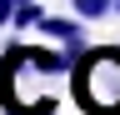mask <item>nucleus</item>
Listing matches in <instances>:
<instances>
[{
  "label": "nucleus",
  "mask_w": 120,
  "mask_h": 115,
  "mask_svg": "<svg viewBox=\"0 0 120 115\" xmlns=\"http://www.w3.org/2000/svg\"><path fill=\"white\" fill-rule=\"evenodd\" d=\"M70 90H75V105L85 115H120V50L115 45H95V50L85 45L75 55Z\"/></svg>",
  "instance_id": "1"
},
{
  "label": "nucleus",
  "mask_w": 120,
  "mask_h": 115,
  "mask_svg": "<svg viewBox=\"0 0 120 115\" xmlns=\"http://www.w3.org/2000/svg\"><path fill=\"white\" fill-rule=\"evenodd\" d=\"M35 30H40L45 40H55V45H65L70 55L85 50V20H80V15H40Z\"/></svg>",
  "instance_id": "2"
},
{
  "label": "nucleus",
  "mask_w": 120,
  "mask_h": 115,
  "mask_svg": "<svg viewBox=\"0 0 120 115\" xmlns=\"http://www.w3.org/2000/svg\"><path fill=\"white\" fill-rule=\"evenodd\" d=\"M115 10V0H75V15L80 20H100V15H110Z\"/></svg>",
  "instance_id": "3"
},
{
  "label": "nucleus",
  "mask_w": 120,
  "mask_h": 115,
  "mask_svg": "<svg viewBox=\"0 0 120 115\" xmlns=\"http://www.w3.org/2000/svg\"><path fill=\"white\" fill-rule=\"evenodd\" d=\"M40 15H45V10L35 5V0H25V5H15V25H40Z\"/></svg>",
  "instance_id": "4"
},
{
  "label": "nucleus",
  "mask_w": 120,
  "mask_h": 115,
  "mask_svg": "<svg viewBox=\"0 0 120 115\" xmlns=\"http://www.w3.org/2000/svg\"><path fill=\"white\" fill-rule=\"evenodd\" d=\"M0 25H15V0H0Z\"/></svg>",
  "instance_id": "5"
},
{
  "label": "nucleus",
  "mask_w": 120,
  "mask_h": 115,
  "mask_svg": "<svg viewBox=\"0 0 120 115\" xmlns=\"http://www.w3.org/2000/svg\"><path fill=\"white\" fill-rule=\"evenodd\" d=\"M5 115H25V110H20V105H15V110H5Z\"/></svg>",
  "instance_id": "6"
},
{
  "label": "nucleus",
  "mask_w": 120,
  "mask_h": 115,
  "mask_svg": "<svg viewBox=\"0 0 120 115\" xmlns=\"http://www.w3.org/2000/svg\"><path fill=\"white\" fill-rule=\"evenodd\" d=\"M115 10H120V0H115Z\"/></svg>",
  "instance_id": "7"
}]
</instances>
